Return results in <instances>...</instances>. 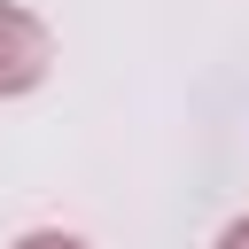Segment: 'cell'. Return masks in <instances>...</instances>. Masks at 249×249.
<instances>
[{"label": "cell", "mask_w": 249, "mask_h": 249, "mask_svg": "<svg viewBox=\"0 0 249 249\" xmlns=\"http://www.w3.org/2000/svg\"><path fill=\"white\" fill-rule=\"evenodd\" d=\"M218 249H249V218H241V226H226V241H218Z\"/></svg>", "instance_id": "obj_3"}, {"label": "cell", "mask_w": 249, "mask_h": 249, "mask_svg": "<svg viewBox=\"0 0 249 249\" xmlns=\"http://www.w3.org/2000/svg\"><path fill=\"white\" fill-rule=\"evenodd\" d=\"M16 249H86V241H70V233H23Z\"/></svg>", "instance_id": "obj_2"}, {"label": "cell", "mask_w": 249, "mask_h": 249, "mask_svg": "<svg viewBox=\"0 0 249 249\" xmlns=\"http://www.w3.org/2000/svg\"><path fill=\"white\" fill-rule=\"evenodd\" d=\"M47 62H54V39H47V23L0 0V93H31V86L47 78Z\"/></svg>", "instance_id": "obj_1"}]
</instances>
